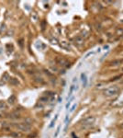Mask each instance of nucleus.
Segmentation results:
<instances>
[{
    "label": "nucleus",
    "mask_w": 123,
    "mask_h": 138,
    "mask_svg": "<svg viewBox=\"0 0 123 138\" xmlns=\"http://www.w3.org/2000/svg\"><path fill=\"white\" fill-rule=\"evenodd\" d=\"M119 91V88L118 86H112V87H109L108 88H106L104 90V95L107 96V97H112V96H115L117 95Z\"/></svg>",
    "instance_id": "f257e3e1"
},
{
    "label": "nucleus",
    "mask_w": 123,
    "mask_h": 138,
    "mask_svg": "<svg viewBox=\"0 0 123 138\" xmlns=\"http://www.w3.org/2000/svg\"><path fill=\"white\" fill-rule=\"evenodd\" d=\"M95 117L94 116H88V117H86L85 118L83 121H82V128H84V129H87V128H90L91 126H93V124L95 123Z\"/></svg>",
    "instance_id": "f03ea898"
},
{
    "label": "nucleus",
    "mask_w": 123,
    "mask_h": 138,
    "mask_svg": "<svg viewBox=\"0 0 123 138\" xmlns=\"http://www.w3.org/2000/svg\"><path fill=\"white\" fill-rule=\"evenodd\" d=\"M15 127L18 130L21 131V132H30L31 130V126L27 124L26 123H20L15 124Z\"/></svg>",
    "instance_id": "7ed1b4c3"
},
{
    "label": "nucleus",
    "mask_w": 123,
    "mask_h": 138,
    "mask_svg": "<svg viewBox=\"0 0 123 138\" xmlns=\"http://www.w3.org/2000/svg\"><path fill=\"white\" fill-rule=\"evenodd\" d=\"M55 61L57 63V64L61 65L62 67H69L70 66V63L63 57H56Z\"/></svg>",
    "instance_id": "20e7f679"
},
{
    "label": "nucleus",
    "mask_w": 123,
    "mask_h": 138,
    "mask_svg": "<svg viewBox=\"0 0 123 138\" xmlns=\"http://www.w3.org/2000/svg\"><path fill=\"white\" fill-rule=\"evenodd\" d=\"M74 42L75 44L77 46H82L85 42V39L83 38L82 36H76L75 38L74 39Z\"/></svg>",
    "instance_id": "39448f33"
},
{
    "label": "nucleus",
    "mask_w": 123,
    "mask_h": 138,
    "mask_svg": "<svg viewBox=\"0 0 123 138\" xmlns=\"http://www.w3.org/2000/svg\"><path fill=\"white\" fill-rule=\"evenodd\" d=\"M60 45H61L62 48L64 49V50H67V51H70V50H71V45H70L69 42L66 41H62Z\"/></svg>",
    "instance_id": "423d86ee"
},
{
    "label": "nucleus",
    "mask_w": 123,
    "mask_h": 138,
    "mask_svg": "<svg viewBox=\"0 0 123 138\" xmlns=\"http://www.w3.org/2000/svg\"><path fill=\"white\" fill-rule=\"evenodd\" d=\"M8 118H10V119H14V120H16V119H19L20 118V115H19V113H18V112H11V113H9V114L8 115Z\"/></svg>",
    "instance_id": "0eeeda50"
},
{
    "label": "nucleus",
    "mask_w": 123,
    "mask_h": 138,
    "mask_svg": "<svg viewBox=\"0 0 123 138\" xmlns=\"http://www.w3.org/2000/svg\"><path fill=\"white\" fill-rule=\"evenodd\" d=\"M9 83H10V85H12V86H18V85L19 84V82H18V80L17 78H10Z\"/></svg>",
    "instance_id": "6e6552de"
},
{
    "label": "nucleus",
    "mask_w": 123,
    "mask_h": 138,
    "mask_svg": "<svg viewBox=\"0 0 123 138\" xmlns=\"http://www.w3.org/2000/svg\"><path fill=\"white\" fill-rule=\"evenodd\" d=\"M81 78H82V81H83V86L85 87L87 84V78H86V75L85 74H82L81 75Z\"/></svg>",
    "instance_id": "1a4fd4ad"
},
{
    "label": "nucleus",
    "mask_w": 123,
    "mask_h": 138,
    "mask_svg": "<svg viewBox=\"0 0 123 138\" xmlns=\"http://www.w3.org/2000/svg\"><path fill=\"white\" fill-rule=\"evenodd\" d=\"M7 103L5 102V101H0V110H7Z\"/></svg>",
    "instance_id": "9d476101"
},
{
    "label": "nucleus",
    "mask_w": 123,
    "mask_h": 138,
    "mask_svg": "<svg viewBox=\"0 0 123 138\" xmlns=\"http://www.w3.org/2000/svg\"><path fill=\"white\" fill-rule=\"evenodd\" d=\"M2 80H3L4 82H7V81H9V80H10V77H9L8 73H5V74H4V76L2 77Z\"/></svg>",
    "instance_id": "9b49d317"
},
{
    "label": "nucleus",
    "mask_w": 123,
    "mask_h": 138,
    "mask_svg": "<svg viewBox=\"0 0 123 138\" xmlns=\"http://www.w3.org/2000/svg\"><path fill=\"white\" fill-rule=\"evenodd\" d=\"M31 17V18H32V20H34V21H37L38 18H39V17H38V15H37L36 12H32Z\"/></svg>",
    "instance_id": "f8f14e48"
},
{
    "label": "nucleus",
    "mask_w": 123,
    "mask_h": 138,
    "mask_svg": "<svg viewBox=\"0 0 123 138\" xmlns=\"http://www.w3.org/2000/svg\"><path fill=\"white\" fill-rule=\"evenodd\" d=\"M16 101V97L14 95H12V96H10V98L8 99V103L9 104H14Z\"/></svg>",
    "instance_id": "ddd939ff"
},
{
    "label": "nucleus",
    "mask_w": 123,
    "mask_h": 138,
    "mask_svg": "<svg viewBox=\"0 0 123 138\" xmlns=\"http://www.w3.org/2000/svg\"><path fill=\"white\" fill-rule=\"evenodd\" d=\"M116 34L119 35V36H121L123 35V29L122 28H118L117 31H116Z\"/></svg>",
    "instance_id": "4468645a"
},
{
    "label": "nucleus",
    "mask_w": 123,
    "mask_h": 138,
    "mask_svg": "<svg viewBox=\"0 0 123 138\" xmlns=\"http://www.w3.org/2000/svg\"><path fill=\"white\" fill-rule=\"evenodd\" d=\"M36 46H37V48H40V50H44V49H45V47H46V46L44 45L42 42H40V44L38 43Z\"/></svg>",
    "instance_id": "2eb2a0df"
},
{
    "label": "nucleus",
    "mask_w": 123,
    "mask_h": 138,
    "mask_svg": "<svg viewBox=\"0 0 123 138\" xmlns=\"http://www.w3.org/2000/svg\"><path fill=\"white\" fill-rule=\"evenodd\" d=\"M123 62V60H116V61L111 62V64L112 65H117V64H120Z\"/></svg>",
    "instance_id": "dca6fc26"
},
{
    "label": "nucleus",
    "mask_w": 123,
    "mask_h": 138,
    "mask_svg": "<svg viewBox=\"0 0 123 138\" xmlns=\"http://www.w3.org/2000/svg\"><path fill=\"white\" fill-rule=\"evenodd\" d=\"M24 123H26L27 124H29V125H31V123H33V121H32V119H31V118H26Z\"/></svg>",
    "instance_id": "f3484780"
},
{
    "label": "nucleus",
    "mask_w": 123,
    "mask_h": 138,
    "mask_svg": "<svg viewBox=\"0 0 123 138\" xmlns=\"http://www.w3.org/2000/svg\"><path fill=\"white\" fill-rule=\"evenodd\" d=\"M121 75H119V76H117V77H113V78H111V81H116V80H118V79H119V78H121Z\"/></svg>",
    "instance_id": "a211bd4d"
},
{
    "label": "nucleus",
    "mask_w": 123,
    "mask_h": 138,
    "mask_svg": "<svg viewBox=\"0 0 123 138\" xmlns=\"http://www.w3.org/2000/svg\"><path fill=\"white\" fill-rule=\"evenodd\" d=\"M51 42L53 43V44H56L57 43V40L56 39H51Z\"/></svg>",
    "instance_id": "6ab92c4d"
},
{
    "label": "nucleus",
    "mask_w": 123,
    "mask_h": 138,
    "mask_svg": "<svg viewBox=\"0 0 123 138\" xmlns=\"http://www.w3.org/2000/svg\"><path fill=\"white\" fill-rule=\"evenodd\" d=\"M59 131H60V126L57 128V131H56V133H55V134H54V136H55V137L58 135V133H59Z\"/></svg>",
    "instance_id": "aec40b11"
},
{
    "label": "nucleus",
    "mask_w": 123,
    "mask_h": 138,
    "mask_svg": "<svg viewBox=\"0 0 123 138\" xmlns=\"http://www.w3.org/2000/svg\"><path fill=\"white\" fill-rule=\"evenodd\" d=\"M75 108H76V104H75V105L72 107V109H71V110H70V111H71V112H73V111L75 110Z\"/></svg>",
    "instance_id": "412c9836"
},
{
    "label": "nucleus",
    "mask_w": 123,
    "mask_h": 138,
    "mask_svg": "<svg viewBox=\"0 0 123 138\" xmlns=\"http://www.w3.org/2000/svg\"><path fill=\"white\" fill-rule=\"evenodd\" d=\"M57 119V116L55 117V119L54 120H53V122H52V123H51V125H50V127H53V123H54V122H55V120Z\"/></svg>",
    "instance_id": "4be33fe9"
},
{
    "label": "nucleus",
    "mask_w": 123,
    "mask_h": 138,
    "mask_svg": "<svg viewBox=\"0 0 123 138\" xmlns=\"http://www.w3.org/2000/svg\"><path fill=\"white\" fill-rule=\"evenodd\" d=\"M5 30V25H2V29L0 30V32H2V31H4Z\"/></svg>",
    "instance_id": "5701e85b"
},
{
    "label": "nucleus",
    "mask_w": 123,
    "mask_h": 138,
    "mask_svg": "<svg viewBox=\"0 0 123 138\" xmlns=\"http://www.w3.org/2000/svg\"><path fill=\"white\" fill-rule=\"evenodd\" d=\"M12 135H13V136H16V137L19 136V134H18V133H12Z\"/></svg>",
    "instance_id": "b1692460"
},
{
    "label": "nucleus",
    "mask_w": 123,
    "mask_h": 138,
    "mask_svg": "<svg viewBox=\"0 0 123 138\" xmlns=\"http://www.w3.org/2000/svg\"><path fill=\"white\" fill-rule=\"evenodd\" d=\"M119 127H120V129H122L123 130V123L122 124H120V126H119Z\"/></svg>",
    "instance_id": "393cba45"
}]
</instances>
